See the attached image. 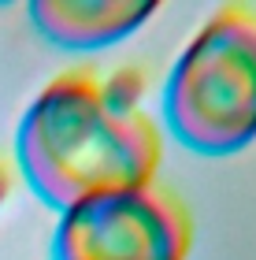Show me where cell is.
<instances>
[{
    "instance_id": "6da1fadb",
    "label": "cell",
    "mask_w": 256,
    "mask_h": 260,
    "mask_svg": "<svg viewBox=\"0 0 256 260\" xmlns=\"http://www.w3.org/2000/svg\"><path fill=\"white\" fill-rule=\"evenodd\" d=\"M15 160L30 190L67 212L86 197L153 186L160 134L141 112L130 75L67 71L26 108L15 130Z\"/></svg>"
},
{
    "instance_id": "7a4b0ae2",
    "label": "cell",
    "mask_w": 256,
    "mask_h": 260,
    "mask_svg": "<svg viewBox=\"0 0 256 260\" xmlns=\"http://www.w3.org/2000/svg\"><path fill=\"white\" fill-rule=\"evenodd\" d=\"M164 123L201 156H230L256 138V15L249 8L215 11L186 45L164 86Z\"/></svg>"
},
{
    "instance_id": "3957f363",
    "label": "cell",
    "mask_w": 256,
    "mask_h": 260,
    "mask_svg": "<svg viewBox=\"0 0 256 260\" xmlns=\"http://www.w3.org/2000/svg\"><path fill=\"white\" fill-rule=\"evenodd\" d=\"M190 219L156 186L86 197L60 212L52 260H186Z\"/></svg>"
},
{
    "instance_id": "277c9868",
    "label": "cell",
    "mask_w": 256,
    "mask_h": 260,
    "mask_svg": "<svg viewBox=\"0 0 256 260\" xmlns=\"http://www.w3.org/2000/svg\"><path fill=\"white\" fill-rule=\"evenodd\" d=\"M33 30L67 52H97L130 38L156 15V4L134 0H33L26 8Z\"/></svg>"
},
{
    "instance_id": "5b68a950",
    "label": "cell",
    "mask_w": 256,
    "mask_h": 260,
    "mask_svg": "<svg viewBox=\"0 0 256 260\" xmlns=\"http://www.w3.org/2000/svg\"><path fill=\"white\" fill-rule=\"evenodd\" d=\"M11 186H15V175H11V168L4 160H0V208H4V201L11 197Z\"/></svg>"
}]
</instances>
